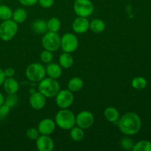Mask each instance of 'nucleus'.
Wrapping results in <instances>:
<instances>
[{
	"mask_svg": "<svg viewBox=\"0 0 151 151\" xmlns=\"http://www.w3.org/2000/svg\"><path fill=\"white\" fill-rule=\"evenodd\" d=\"M89 29H91L94 33H101L106 29V24L102 19H93L90 22Z\"/></svg>",
	"mask_w": 151,
	"mask_h": 151,
	"instance_id": "22",
	"label": "nucleus"
},
{
	"mask_svg": "<svg viewBox=\"0 0 151 151\" xmlns=\"http://www.w3.org/2000/svg\"><path fill=\"white\" fill-rule=\"evenodd\" d=\"M41 44L44 50L49 51L55 52L60 47V37L58 32H46L41 39Z\"/></svg>",
	"mask_w": 151,
	"mask_h": 151,
	"instance_id": "6",
	"label": "nucleus"
},
{
	"mask_svg": "<svg viewBox=\"0 0 151 151\" xmlns=\"http://www.w3.org/2000/svg\"><path fill=\"white\" fill-rule=\"evenodd\" d=\"M47 30L50 32H58L61 27V22L60 19L56 17H52L47 22Z\"/></svg>",
	"mask_w": 151,
	"mask_h": 151,
	"instance_id": "24",
	"label": "nucleus"
},
{
	"mask_svg": "<svg viewBox=\"0 0 151 151\" xmlns=\"http://www.w3.org/2000/svg\"><path fill=\"white\" fill-rule=\"evenodd\" d=\"M4 91L8 94H16L19 89V83L13 77L6 78L2 84Z\"/></svg>",
	"mask_w": 151,
	"mask_h": 151,
	"instance_id": "16",
	"label": "nucleus"
},
{
	"mask_svg": "<svg viewBox=\"0 0 151 151\" xmlns=\"http://www.w3.org/2000/svg\"><path fill=\"white\" fill-rule=\"evenodd\" d=\"M18 101H19V99L16 94H8L7 97H4V103L9 106L10 109H12L17 105Z\"/></svg>",
	"mask_w": 151,
	"mask_h": 151,
	"instance_id": "28",
	"label": "nucleus"
},
{
	"mask_svg": "<svg viewBox=\"0 0 151 151\" xmlns=\"http://www.w3.org/2000/svg\"><path fill=\"white\" fill-rule=\"evenodd\" d=\"M31 28L35 33L38 34V35L44 34L46 32H47V22L42 19H36L31 24Z\"/></svg>",
	"mask_w": 151,
	"mask_h": 151,
	"instance_id": "17",
	"label": "nucleus"
},
{
	"mask_svg": "<svg viewBox=\"0 0 151 151\" xmlns=\"http://www.w3.org/2000/svg\"><path fill=\"white\" fill-rule=\"evenodd\" d=\"M63 73V68L59 64L55 63H50L46 67V74L49 78L53 79H58L60 78Z\"/></svg>",
	"mask_w": 151,
	"mask_h": 151,
	"instance_id": "15",
	"label": "nucleus"
},
{
	"mask_svg": "<svg viewBox=\"0 0 151 151\" xmlns=\"http://www.w3.org/2000/svg\"><path fill=\"white\" fill-rule=\"evenodd\" d=\"M2 1V0H0V1Z\"/></svg>",
	"mask_w": 151,
	"mask_h": 151,
	"instance_id": "38",
	"label": "nucleus"
},
{
	"mask_svg": "<svg viewBox=\"0 0 151 151\" xmlns=\"http://www.w3.org/2000/svg\"><path fill=\"white\" fill-rule=\"evenodd\" d=\"M74 58L71 53L63 52L59 57V65L63 69H69L73 65Z\"/></svg>",
	"mask_w": 151,
	"mask_h": 151,
	"instance_id": "19",
	"label": "nucleus"
},
{
	"mask_svg": "<svg viewBox=\"0 0 151 151\" xmlns=\"http://www.w3.org/2000/svg\"><path fill=\"white\" fill-rule=\"evenodd\" d=\"M4 95H3L2 93L0 91V106L4 104Z\"/></svg>",
	"mask_w": 151,
	"mask_h": 151,
	"instance_id": "37",
	"label": "nucleus"
},
{
	"mask_svg": "<svg viewBox=\"0 0 151 151\" xmlns=\"http://www.w3.org/2000/svg\"><path fill=\"white\" fill-rule=\"evenodd\" d=\"M26 136L29 140L32 141H35L40 136V133L38 131V128H29L27 130Z\"/></svg>",
	"mask_w": 151,
	"mask_h": 151,
	"instance_id": "31",
	"label": "nucleus"
},
{
	"mask_svg": "<svg viewBox=\"0 0 151 151\" xmlns=\"http://www.w3.org/2000/svg\"><path fill=\"white\" fill-rule=\"evenodd\" d=\"M77 126L82 129H88L94 122V116L89 111H83L75 116Z\"/></svg>",
	"mask_w": 151,
	"mask_h": 151,
	"instance_id": "10",
	"label": "nucleus"
},
{
	"mask_svg": "<svg viewBox=\"0 0 151 151\" xmlns=\"http://www.w3.org/2000/svg\"><path fill=\"white\" fill-rule=\"evenodd\" d=\"M40 58H41V60L43 63L48 64V63H51L52 61L53 54L52 52L44 50V51L41 52V55H40Z\"/></svg>",
	"mask_w": 151,
	"mask_h": 151,
	"instance_id": "30",
	"label": "nucleus"
},
{
	"mask_svg": "<svg viewBox=\"0 0 151 151\" xmlns=\"http://www.w3.org/2000/svg\"><path fill=\"white\" fill-rule=\"evenodd\" d=\"M56 124L53 119L45 118L39 122L38 125V130L40 134L50 136L55 129Z\"/></svg>",
	"mask_w": 151,
	"mask_h": 151,
	"instance_id": "13",
	"label": "nucleus"
},
{
	"mask_svg": "<svg viewBox=\"0 0 151 151\" xmlns=\"http://www.w3.org/2000/svg\"><path fill=\"white\" fill-rule=\"evenodd\" d=\"M18 29V24L12 19L2 21L0 24V39L3 41H10L16 35Z\"/></svg>",
	"mask_w": 151,
	"mask_h": 151,
	"instance_id": "5",
	"label": "nucleus"
},
{
	"mask_svg": "<svg viewBox=\"0 0 151 151\" xmlns=\"http://www.w3.org/2000/svg\"><path fill=\"white\" fill-rule=\"evenodd\" d=\"M117 125L121 133L127 136H134L139 132L142 121L137 114L128 112L119 117Z\"/></svg>",
	"mask_w": 151,
	"mask_h": 151,
	"instance_id": "1",
	"label": "nucleus"
},
{
	"mask_svg": "<svg viewBox=\"0 0 151 151\" xmlns=\"http://www.w3.org/2000/svg\"><path fill=\"white\" fill-rule=\"evenodd\" d=\"M29 103L31 107L35 110H41L44 109L47 103V97L41 93L33 92L29 97Z\"/></svg>",
	"mask_w": 151,
	"mask_h": 151,
	"instance_id": "14",
	"label": "nucleus"
},
{
	"mask_svg": "<svg viewBox=\"0 0 151 151\" xmlns=\"http://www.w3.org/2000/svg\"><path fill=\"white\" fill-rule=\"evenodd\" d=\"M5 78H6V77H5V75H4V70L0 68V86H2L3 83H4Z\"/></svg>",
	"mask_w": 151,
	"mask_h": 151,
	"instance_id": "36",
	"label": "nucleus"
},
{
	"mask_svg": "<svg viewBox=\"0 0 151 151\" xmlns=\"http://www.w3.org/2000/svg\"><path fill=\"white\" fill-rule=\"evenodd\" d=\"M83 87V81L81 78L75 77L71 78L67 83L68 89L72 92H78L81 91Z\"/></svg>",
	"mask_w": 151,
	"mask_h": 151,
	"instance_id": "20",
	"label": "nucleus"
},
{
	"mask_svg": "<svg viewBox=\"0 0 151 151\" xmlns=\"http://www.w3.org/2000/svg\"><path fill=\"white\" fill-rule=\"evenodd\" d=\"M4 75H5L6 78H12V77L14 76L15 75V69L12 67H8L6 68L4 70Z\"/></svg>",
	"mask_w": 151,
	"mask_h": 151,
	"instance_id": "35",
	"label": "nucleus"
},
{
	"mask_svg": "<svg viewBox=\"0 0 151 151\" xmlns=\"http://www.w3.org/2000/svg\"><path fill=\"white\" fill-rule=\"evenodd\" d=\"M46 75V67L40 63H31L25 70V76L32 82L39 83Z\"/></svg>",
	"mask_w": 151,
	"mask_h": 151,
	"instance_id": "4",
	"label": "nucleus"
},
{
	"mask_svg": "<svg viewBox=\"0 0 151 151\" xmlns=\"http://www.w3.org/2000/svg\"><path fill=\"white\" fill-rule=\"evenodd\" d=\"M133 151H151V142L147 140H142L134 144Z\"/></svg>",
	"mask_w": 151,
	"mask_h": 151,
	"instance_id": "27",
	"label": "nucleus"
},
{
	"mask_svg": "<svg viewBox=\"0 0 151 151\" xmlns=\"http://www.w3.org/2000/svg\"><path fill=\"white\" fill-rule=\"evenodd\" d=\"M55 122L58 128L65 131H69L76 125L75 115L68 109H63L58 111L55 117Z\"/></svg>",
	"mask_w": 151,
	"mask_h": 151,
	"instance_id": "2",
	"label": "nucleus"
},
{
	"mask_svg": "<svg viewBox=\"0 0 151 151\" xmlns=\"http://www.w3.org/2000/svg\"><path fill=\"white\" fill-rule=\"evenodd\" d=\"M73 10L77 16L88 18L94 12V7L91 0H75Z\"/></svg>",
	"mask_w": 151,
	"mask_h": 151,
	"instance_id": "7",
	"label": "nucleus"
},
{
	"mask_svg": "<svg viewBox=\"0 0 151 151\" xmlns=\"http://www.w3.org/2000/svg\"><path fill=\"white\" fill-rule=\"evenodd\" d=\"M134 144V141L129 137H125L120 141L121 147L125 150H132Z\"/></svg>",
	"mask_w": 151,
	"mask_h": 151,
	"instance_id": "29",
	"label": "nucleus"
},
{
	"mask_svg": "<svg viewBox=\"0 0 151 151\" xmlns=\"http://www.w3.org/2000/svg\"><path fill=\"white\" fill-rule=\"evenodd\" d=\"M38 0H19V3L25 7H32L38 4Z\"/></svg>",
	"mask_w": 151,
	"mask_h": 151,
	"instance_id": "34",
	"label": "nucleus"
},
{
	"mask_svg": "<svg viewBox=\"0 0 151 151\" xmlns=\"http://www.w3.org/2000/svg\"><path fill=\"white\" fill-rule=\"evenodd\" d=\"M55 103L60 109H68L74 102V94L70 90L63 89L58 91L55 97Z\"/></svg>",
	"mask_w": 151,
	"mask_h": 151,
	"instance_id": "9",
	"label": "nucleus"
},
{
	"mask_svg": "<svg viewBox=\"0 0 151 151\" xmlns=\"http://www.w3.org/2000/svg\"><path fill=\"white\" fill-rule=\"evenodd\" d=\"M79 45L78 37L72 32H66L60 37V48L63 52L72 53L76 51Z\"/></svg>",
	"mask_w": 151,
	"mask_h": 151,
	"instance_id": "8",
	"label": "nucleus"
},
{
	"mask_svg": "<svg viewBox=\"0 0 151 151\" xmlns=\"http://www.w3.org/2000/svg\"><path fill=\"white\" fill-rule=\"evenodd\" d=\"M10 111V108L7 106V105L4 104V103L0 106V120L4 119L9 114Z\"/></svg>",
	"mask_w": 151,
	"mask_h": 151,
	"instance_id": "32",
	"label": "nucleus"
},
{
	"mask_svg": "<svg viewBox=\"0 0 151 151\" xmlns=\"http://www.w3.org/2000/svg\"><path fill=\"white\" fill-rule=\"evenodd\" d=\"M35 145L37 150L39 151H52L55 147L54 141L49 135L40 134L35 140Z\"/></svg>",
	"mask_w": 151,
	"mask_h": 151,
	"instance_id": "11",
	"label": "nucleus"
},
{
	"mask_svg": "<svg viewBox=\"0 0 151 151\" xmlns=\"http://www.w3.org/2000/svg\"><path fill=\"white\" fill-rule=\"evenodd\" d=\"M103 114L106 120L110 122H117L120 117L119 111L114 107L106 108L103 112Z\"/></svg>",
	"mask_w": 151,
	"mask_h": 151,
	"instance_id": "18",
	"label": "nucleus"
},
{
	"mask_svg": "<svg viewBox=\"0 0 151 151\" xmlns=\"http://www.w3.org/2000/svg\"><path fill=\"white\" fill-rule=\"evenodd\" d=\"M89 24L90 22L87 18L78 16L72 22V28L75 33L83 34L89 29Z\"/></svg>",
	"mask_w": 151,
	"mask_h": 151,
	"instance_id": "12",
	"label": "nucleus"
},
{
	"mask_svg": "<svg viewBox=\"0 0 151 151\" xmlns=\"http://www.w3.org/2000/svg\"><path fill=\"white\" fill-rule=\"evenodd\" d=\"M55 0H38V4L43 8H50L53 6Z\"/></svg>",
	"mask_w": 151,
	"mask_h": 151,
	"instance_id": "33",
	"label": "nucleus"
},
{
	"mask_svg": "<svg viewBox=\"0 0 151 151\" xmlns=\"http://www.w3.org/2000/svg\"><path fill=\"white\" fill-rule=\"evenodd\" d=\"M38 91L47 98L55 97L60 91V84L57 80L51 78H44L38 83Z\"/></svg>",
	"mask_w": 151,
	"mask_h": 151,
	"instance_id": "3",
	"label": "nucleus"
},
{
	"mask_svg": "<svg viewBox=\"0 0 151 151\" xmlns=\"http://www.w3.org/2000/svg\"><path fill=\"white\" fill-rule=\"evenodd\" d=\"M13 10L9 6L5 4L0 5V20L5 21L12 19Z\"/></svg>",
	"mask_w": 151,
	"mask_h": 151,
	"instance_id": "26",
	"label": "nucleus"
},
{
	"mask_svg": "<svg viewBox=\"0 0 151 151\" xmlns=\"http://www.w3.org/2000/svg\"><path fill=\"white\" fill-rule=\"evenodd\" d=\"M27 19V11L24 8L19 7L13 11L12 19L17 24L24 23Z\"/></svg>",
	"mask_w": 151,
	"mask_h": 151,
	"instance_id": "21",
	"label": "nucleus"
},
{
	"mask_svg": "<svg viewBox=\"0 0 151 151\" xmlns=\"http://www.w3.org/2000/svg\"><path fill=\"white\" fill-rule=\"evenodd\" d=\"M147 85V81L143 77H137L134 78L131 81V86L137 90L144 89Z\"/></svg>",
	"mask_w": 151,
	"mask_h": 151,
	"instance_id": "25",
	"label": "nucleus"
},
{
	"mask_svg": "<svg viewBox=\"0 0 151 151\" xmlns=\"http://www.w3.org/2000/svg\"><path fill=\"white\" fill-rule=\"evenodd\" d=\"M70 137L75 142H81L83 139L84 137H85V133H84V130L82 129L81 128L78 126H74L73 128H71L70 130Z\"/></svg>",
	"mask_w": 151,
	"mask_h": 151,
	"instance_id": "23",
	"label": "nucleus"
}]
</instances>
